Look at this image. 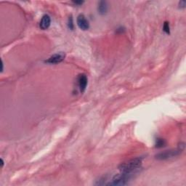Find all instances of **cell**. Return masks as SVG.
Masks as SVG:
<instances>
[{
	"label": "cell",
	"instance_id": "obj_1",
	"mask_svg": "<svg viewBox=\"0 0 186 186\" xmlns=\"http://www.w3.org/2000/svg\"><path fill=\"white\" fill-rule=\"evenodd\" d=\"M142 161H143L142 157L133 159L127 162L121 164L119 167V169L121 172L133 174L141 167Z\"/></svg>",
	"mask_w": 186,
	"mask_h": 186
},
{
	"label": "cell",
	"instance_id": "obj_2",
	"mask_svg": "<svg viewBox=\"0 0 186 186\" xmlns=\"http://www.w3.org/2000/svg\"><path fill=\"white\" fill-rule=\"evenodd\" d=\"M184 149L185 144L183 143H181L176 149L165 150V151L158 153L157 155H156V159L158 160H167L169 159L173 158V157L177 156L184 150Z\"/></svg>",
	"mask_w": 186,
	"mask_h": 186
},
{
	"label": "cell",
	"instance_id": "obj_3",
	"mask_svg": "<svg viewBox=\"0 0 186 186\" xmlns=\"http://www.w3.org/2000/svg\"><path fill=\"white\" fill-rule=\"evenodd\" d=\"M132 177V174L121 172L120 174H116L112 178L111 181L106 185H125L127 184Z\"/></svg>",
	"mask_w": 186,
	"mask_h": 186
},
{
	"label": "cell",
	"instance_id": "obj_4",
	"mask_svg": "<svg viewBox=\"0 0 186 186\" xmlns=\"http://www.w3.org/2000/svg\"><path fill=\"white\" fill-rule=\"evenodd\" d=\"M65 57H66V55H65L64 52H58V53L56 54H54L50 58H49L47 60H46L45 61V63H47V64H57V63H60V62H62V61L65 59Z\"/></svg>",
	"mask_w": 186,
	"mask_h": 186
},
{
	"label": "cell",
	"instance_id": "obj_5",
	"mask_svg": "<svg viewBox=\"0 0 186 186\" xmlns=\"http://www.w3.org/2000/svg\"><path fill=\"white\" fill-rule=\"evenodd\" d=\"M77 83L79 88V90H80V92H82V93H83L85 91V89H86V86H87V76L85 74H84V73L79 75V76H78L77 78Z\"/></svg>",
	"mask_w": 186,
	"mask_h": 186
},
{
	"label": "cell",
	"instance_id": "obj_6",
	"mask_svg": "<svg viewBox=\"0 0 186 186\" xmlns=\"http://www.w3.org/2000/svg\"><path fill=\"white\" fill-rule=\"evenodd\" d=\"M76 23H77L78 26L79 27V28L83 31H86L88 30L89 28V21L86 20V17L84 15H79L77 17L76 19Z\"/></svg>",
	"mask_w": 186,
	"mask_h": 186
},
{
	"label": "cell",
	"instance_id": "obj_7",
	"mask_svg": "<svg viewBox=\"0 0 186 186\" xmlns=\"http://www.w3.org/2000/svg\"><path fill=\"white\" fill-rule=\"evenodd\" d=\"M51 23V18L48 15H45L42 17L39 23V27L41 29L46 30L49 27Z\"/></svg>",
	"mask_w": 186,
	"mask_h": 186
},
{
	"label": "cell",
	"instance_id": "obj_8",
	"mask_svg": "<svg viewBox=\"0 0 186 186\" xmlns=\"http://www.w3.org/2000/svg\"><path fill=\"white\" fill-rule=\"evenodd\" d=\"M98 12L100 15H105L108 11V3L106 1H100L98 4Z\"/></svg>",
	"mask_w": 186,
	"mask_h": 186
},
{
	"label": "cell",
	"instance_id": "obj_9",
	"mask_svg": "<svg viewBox=\"0 0 186 186\" xmlns=\"http://www.w3.org/2000/svg\"><path fill=\"white\" fill-rule=\"evenodd\" d=\"M166 146V141L164 139L161 137H157L156 139V143H155V146L157 148H161L164 147Z\"/></svg>",
	"mask_w": 186,
	"mask_h": 186
},
{
	"label": "cell",
	"instance_id": "obj_10",
	"mask_svg": "<svg viewBox=\"0 0 186 186\" xmlns=\"http://www.w3.org/2000/svg\"><path fill=\"white\" fill-rule=\"evenodd\" d=\"M163 31L165 32L167 34H170V23L166 21L164 23V25H163Z\"/></svg>",
	"mask_w": 186,
	"mask_h": 186
},
{
	"label": "cell",
	"instance_id": "obj_11",
	"mask_svg": "<svg viewBox=\"0 0 186 186\" xmlns=\"http://www.w3.org/2000/svg\"><path fill=\"white\" fill-rule=\"evenodd\" d=\"M68 27L69 28H70L71 30H73V28H74V25H73V18L72 17H69V21H68Z\"/></svg>",
	"mask_w": 186,
	"mask_h": 186
},
{
	"label": "cell",
	"instance_id": "obj_12",
	"mask_svg": "<svg viewBox=\"0 0 186 186\" xmlns=\"http://www.w3.org/2000/svg\"><path fill=\"white\" fill-rule=\"evenodd\" d=\"M185 5L186 3L185 1H180V2H179V6H180V8H181V9H183V8H185Z\"/></svg>",
	"mask_w": 186,
	"mask_h": 186
},
{
	"label": "cell",
	"instance_id": "obj_13",
	"mask_svg": "<svg viewBox=\"0 0 186 186\" xmlns=\"http://www.w3.org/2000/svg\"><path fill=\"white\" fill-rule=\"evenodd\" d=\"M124 27H119V28H117V30H116V32L117 33H119V34H121L123 33L124 32Z\"/></svg>",
	"mask_w": 186,
	"mask_h": 186
},
{
	"label": "cell",
	"instance_id": "obj_14",
	"mask_svg": "<svg viewBox=\"0 0 186 186\" xmlns=\"http://www.w3.org/2000/svg\"><path fill=\"white\" fill-rule=\"evenodd\" d=\"M73 2L76 5H81L84 3L83 1H75V2Z\"/></svg>",
	"mask_w": 186,
	"mask_h": 186
},
{
	"label": "cell",
	"instance_id": "obj_15",
	"mask_svg": "<svg viewBox=\"0 0 186 186\" xmlns=\"http://www.w3.org/2000/svg\"><path fill=\"white\" fill-rule=\"evenodd\" d=\"M1 66H2V69H1V72L3 71L4 70V63H3V61L2 60V63H1Z\"/></svg>",
	"mask_w": 186,
	"mask_h": 186
},
{
	"label": "cell",
	"instance_id": "obj_16",
	"mask_svg": "<svg viewBox=\"0 0 186 186\" xmlns=\"http://www.w3.org/2000/svg\"><path fill=\"white\" fill-rule=\"evenodd\" d=\"M1 161H2V167H3L4 161H3V159H1Z\"/></svg>",
	"mask_w": 186,
	"mask_h": 186
}]
</instances>
